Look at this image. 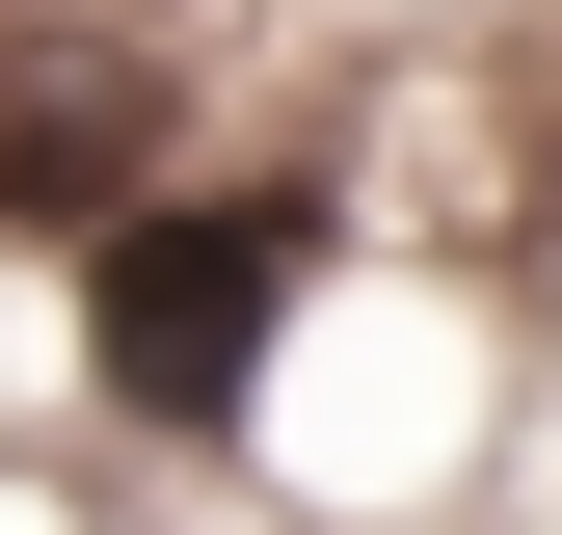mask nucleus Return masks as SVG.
Segmentation results:
<instances>
[{"mask_svg":"<svg viewBox=\"0 0 562 535\" xmlns=\"http://www.w3.org/2000/svg\"><path fill=\"white\" fill-rule=\"evenodd\" d=\"M268 321H295V215H108V375L161 429H215L268 375Z\"/></svg>","mask_w":562,"mask_h":535,"instance_id":"f257e3e1","label":"nucleus"},{"mask_svg":"<svg viewBox=\"0 0 562 535\" xmlns=\"http://www.w3.org/2000/svg\"><path fill=\"white\" fill-rule=\"evenodd\" d=\"M108 161H134V107L81 54H27V81H0V215H108Z\"/></svg>","mask_w":562,"mask_h":535,"instance_id":"f03ea898","label":"nucleus"}]
</instances>
